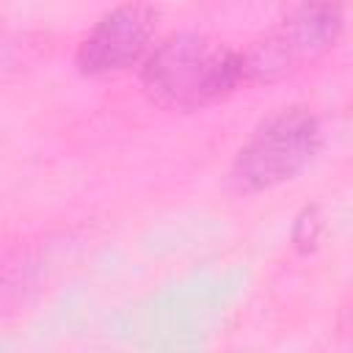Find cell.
Instances as JSON below:
<instances>
[{"label": "cell", "mask_w": 353, "mask_h": 353, "mask_svg": "<svg viewBox=\"0 0 353 353\" xmlns=\"http://www.w3.org/2000/svg\"><path fill=\"white\" fill-rule=\"evenodd\" d=\"M146 94L176 110H196L223 99L243 83L240 52L199 33H174L160 41L141 72Z\"/></svg>", "instance_id": "6da1fadb"}, {"label": "cell", "mask_w": 353, "mask_h": 353, "mask_svg": "<svg viewBox=\"0 0 353 353\" xmlns=\"http://www.w3.org/2000/svg\"><path fill=\"white\" fill-rule=\"evenodd\" d=\"M323 127L306 108H284L265 119L237 152L229 185L237 193L270 190L298 176L320 152Z\"/></svg>", "instance_id": "7a4b0ae2"}, {"label": "cell", "mask_w": 353, "mask_h": 353, "mask_svg": "<svg viewBox=\"0 0 353 353\" xmlns=\"http://www.w3.org/2000/svg\"><path fill=\"white\" fill-rule=\"evenodd\" d=\"M339 30L342 11L336 3H303L276 28H270L251 50L240 52L243 83H270L301 69L306 61H314L334 47Z\"/></svg>", "instance_id": "3957f363"}, {"label": "cell", "mask_w": 353, "mask_h": 353, "mask_svg": "<svg viewBox=\"0 0 353 353\" xmlns=\"http://www.w3.org/2000/svg\"><path fill=\"white\" fill-rule=\"evenodd\" d=\"M154 8L149 3H121L108 11L80 41L77 69L83 74H110L135 63L154 33Z\"/></svg>", "instance_id": "277c9868"}]
</instances>
